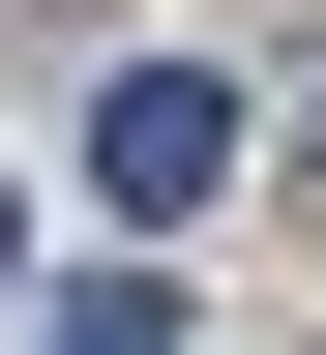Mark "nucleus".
<instances>
[{
    "mask_svg": "<svg viewBox=\"0 0 326 355\" xmlns=\"http://www.w3.org/2000/svg\"><path fill=\"white\" fill-rule=\"evenodd\" d=\"M208 178H238V60H119L89 89V207H119V237H178Z\"/></svg>",
    "mask_w": 326,
    "mask_h": 355,
    "instance_id": "nucleus-1",
    "label": "nucleus"
},
{
    "mask_svg": "<svg viewBox=\"0 0 326 355\" xmlns=\"http://www.w3.org/2000/svg\"><path fill=\"white\" fill-rule=\"evenodd\" d=\"M60 355H208V326H178L149 266H60Z\"/></svg>",
    "mask_w": 326,
    "mask_h": 355,
    "instance_id": "nucleus-2",
    "label": "nucleus"
},
{
    "mask_svg": "<svg viewBox=\"0 0 326 355\" xmlns=\"http://www.w3.org/2000/svg\"><path fill=\"white\" fill-rule=\"evenodd\" d=\"M0 266H30V207H0Z\"/></svg>",
    "mask_w": 326,
    "mask_h": 355,
    "instance_id": "nucleus-3",
    "label": "nucleus"
}]
</instances>
